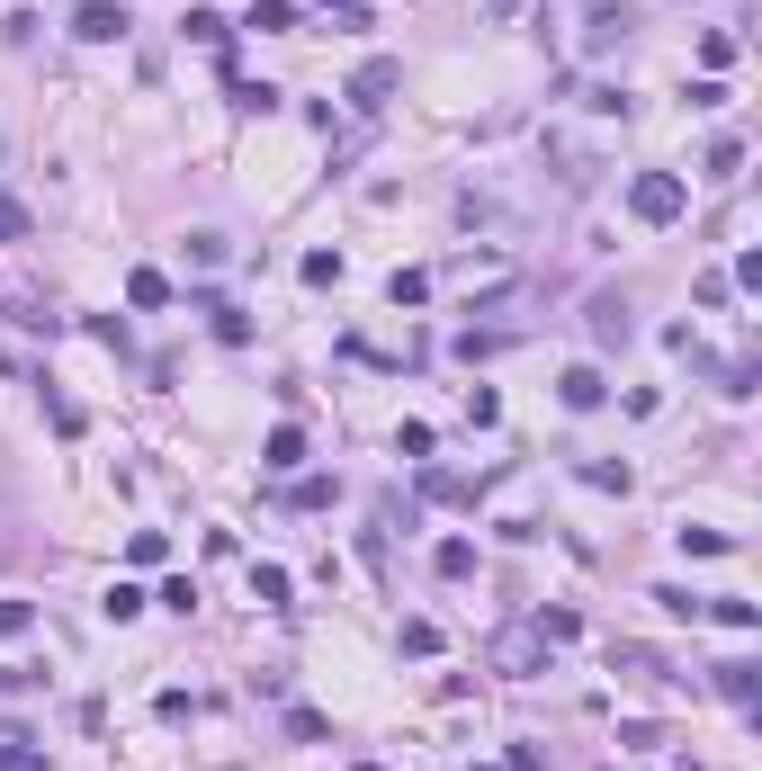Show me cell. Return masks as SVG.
<instances>
[{
	"instance_id": "cell-14",
	"label": "cell",
	"mask_w": 762,
	"mask_h": 771,
	"mask_svg": "<svg viewBox=\"0 0 762 771\" xmlns=\"http://www.w3.org/2000/svg\"><path fill=\"white\" fill-rule=\"evenodd\" d=\"M709 682H718V699H736V709H753V664H718Z\"/></svg>"
},
{
	"instance_id": "cell-30",
	"label": "cell",
	"mask_w": 762,
	"mask_h": 771,
	"mask_svg": "<svg viewBox=\"0 0 762 771\" xmlns=\"http://www.w3.org/2000/svg\"><path fill=\"white\" fill-rule=\"evenodd\" d=\"M288 736H297V745H323V736H332V727H323V718H314V709H288Z\"/></svg>"
},
{
	"instance_id": "cell-34",
	"label": "cell",
	"mask_w": 762,
	"mask_h": 771,
	"mask_svg": "<svg viewBox=\"0 0 762 771\" xmlns=\"http://www.w3.org/2000/svg\"><path fill=\"white\" fill-rule=\"evenodd\" d=\"M341 10H351V0H341Z\"/></svg>"
},
{
	"instance_id": "cell-27",
	"label": "cell",
	"mask_w": 762,
	"mask_h": 771,
	"mask_svg": "<svg viewBox=\"0 0 762 771\" xmlns=\"http://www.w3.org/2000/svg\"><path fill=\"white\" fill-rule=\"evenodd\" d=\"M466 422H503V395L494 386H466Z\"/></svg>"
},
{
	"instance_id": "cell-1",
	"label": "cell",
	"mask_w": 762,
	"mask_h": 771,
	"mask_svg": "<svg viewBox=\"0 0 762 771\" xmlns=\"http://www.w3.org/2000/svg\"><path fill=\"white\" fill-rule=\"evenodd\" d=\"M681 206H690L681 171H637V180H629V216H637V225H673Z\"/></svg>"
},
{
	"instance_id": "cell-18",
	"label": "cell",
	"mask_w": 762,
	"mask_h": 771,
	"mask_svg": "<svg viewBox=\"0 0 762 771\" xmlns=\"http://www.w3.org/2000/svg\"><path fill=\"white\" fill-rule=\"evenodd\" d=\"M583 484H592V494H629V467H610V458H583Z\"/></svg>"
},
{
	"instance_id": "cell-28",
	"label": "cell",
	"mask_w": 762,
	"mask_h": 771,
	"mask_svg": "<svg viewBox=\"0 0 762 771\" xmlns=\"http://www.w3.org/2000/svg\"><path fill=\"white\" fill-rule=\"evenodd\" d=\"M404 655H440V628L431 619H404Z\"/></svg>"
},
{
	"instance_id": "cell-31",
	"label": "cell",
	"mask_w": 762,
	"mask_h": 771,
	"mask_svg": "<svg viewBox=\"0 0 762 771\" xmlns=\"http://www.w3.org/2000/svg\"><path fill=\"white\" fill-rule=\"evenodd\" d=\"M28 628H36V610H28V601H0V638H28Z\"/></svg>"
},
{
	"instance_id": "cell-25",
	"label": "cell",
	"mask_w": 762,
	"mask_h": 771,
	"mask_svg": "<svg viewBox=\"0 0 762 771\" xmlns=\"http://www.w3.org/2000/svg\"><path fill=\"white\" fill-rule=\"evenodd\" d=\"M234 108H260V117H269V108H279V90H269V82H243V73H234Z\"/></svg>"
},
{
	"instance_id": "cell-9",
	"label": "cell",
	"mask_w": 762,
	"mask_h": 771,
	"mask_svg": "<svg viewBox=\"0 0 762 771\" xmlns=\"http://www.w3.org/2000/svg\"><path fill=\"white\" fill-rule=\"evenodd\" d=\"M422 494H431V503H475L484 484H466V475H449V467H422Z\"/></svg>"
},
{
	"instance_id": "cell-15",
	"label": "cell",
	"mask_w": 762,
	"mask_h": 771,
	"mask_svg": "<svg viewBox=\"0 0 762 771\" xmlns=\"http://www.w3.org/2000/svg\"><path fill=\"white\" fill-rule=\"evenodd\" d=\"M529 628H538V638H547V646H575V638H583V619H575V610H538Z\"/></svg>"
},
{
	"instance_id": "cell-7",
	"label": "cell",
	"mask_w": 762,
	"mask_h": 771,
	"mask_svg": "<svg viewBox=\"0 0 762 771\" xmlns=\"http://www.w3.org/2000/svg\"><path fill=\"white\" fill-rule=\"evenodd\" d=\"M700 619H718V628H736V638H753V628H762V610H753V601H736V592H718V601H709Z\"/></svg>"
},
{
	"instance_id": "cell-17",
	"label": "cell",
	"mask_w": 762,
	"mask_h": 771,
	"mask_svg": "<svg viewBox=\"0 0 762 771\" xmlns=\"http://www.w3.org/2000/svg\"><path fill=\"white\" fill-rule=\"evenodd\" d=\"M28 234H36V216H28L10 189H0V243H28Z\"/></svg>"
},
{
	"instance_id": "cell-3",
	"label": "cell",
	"mask_w": 762,
	"mask_h": 771,
	"mask_svg": "<svg viewBox=\"0 0 762 771\" xmlns=\"http://www.w3.org/2000/svg\"><path fill=\"white\" fill-rule=\"evenodd\" d=\"M135 19H126V0H82V10H73V36L82 45H117Z\"/></svg>"
},
{
	"instance_id": "cell-11",
	"label": "cell",
	"mask_w": 762,
	"mask_h": 771,
	"mask_svg": "<svg viewBox=\"0 0 762 771\" xmlns=\"http://www.w3.org/2000/svg\"><path fill=\"white\" fill-rule=\"evenodd\" d=\"M180 28H189L197 45H216V54H225V36H234V28H225V10H206V0H197V10H189Z\"/></svg>"
},
{
	"instance_id": "cell-24",
	"label": "cell",
	"mask_w": 762,
	"mask_h": 771,
	"mask_svg": "<svg viewBox=\"0 0 762 771\" xmlns=\"http://www.w3.org/2000/svg\"><path fill=\"white\" fill-rule=\"evenodd\" d=\"M655 601H664V610H673V619H700V610H709V592H681V583H664V592H655Z\"/></svg>"
},
{
	"instance_id": "cell-4",
	"label": "cell",
	"mask_w": 762,
	"mask_h": 771,
	"mask_svg": "<svg viewBox=\"0 0 762 771\" xmlns=\"http://www.w3.org/2000/svg\"><path fill=\"white\" fill-rule=\"evenodd\" d=\"M494 673H512V682H529V673H547V638H538V628H512V638L494 646Z\"/></svg>"
},
{
	"instance_id": "cell-32",
	"label": "cell",
	"mask_w": 762,
	"mask_h": 771,
	"mask_svg": "<svg viewBox=\"0 0 762 771\" xmlns=\"http://www.w3.org/2000/svg\"><path fill=\"white\" fill-rule=\"evenodd\" d=\"M503 771H547V753H538V745H512V762H503Z\"/></svg>"
},
{
	"instance_id": "cell-5",
	"label": "cell",
	"mask_w": 762,
	"mask_h": 771,
	"mask_svg": "<svg viewBox=\"0 0 762 771\" xmlns=\"http://www.w3.org/2000/svg\"><path fill=\"white\" fill-rule=\"evenodd\" d=\"M260 467H269V475H297V467H305V431H297V422H279V431L260 440Z\"/></svg>"
},
{
	"instance_id": "cell-20",
	"label": "cell",
	"mask_w": 762,
	"mask_h": 771,
	"mask_svg": "<svg viewBox=\"0 0 762 771\" xmlns=\"http://www.w3.org/2000/svg\"><path fill=\"white\" fill-rule=\"evenodd\" d=\"M744 171V144H736V135H718V144H709V180H736Z\"/></svg>"
},
{
	"instance_id": "cell-29",
	"label": "cell",
	"mask_w": 762,
	"mask_h": 771,
	"mask_svg": "<svg viewBox=\"0 0 762 771\" xmlns=\"http://www.w3.org/2000/svg\"><path fill=\"white\" fill-rule=\"evenodd\" d=\"M341 278V251H305V288H332Z\"/></svg>"
},
{
	"instance_id": "cell-21",
	"label": "cell",
	"mask_w": 762,
	"mask_h": 771,
	"mask_svg": "<svg viewBox=\"0 0 762 771\" xmlns=\"http://www.w3.org/2000/svg\"><path fill=\"white\" fill-rule=\"evenodd\" d=\"M386 297H395V306H422V297H431V278H422V269H395V278H386Z\"/></svg>"
},
{
	"instance_id": "cell-16",
	"label": "cell",
	"mask_w": 762,
	"mask_h": 771,
	"mask_svg": "<svg viewBox=\"0 0 762 771\" xmlns=\"http://www.w3.org/2000/svg\"><path fill=\"white\" fill-rule=\"evenodd\" d=\"M629 28H637V19H629V10H592V36H583V45H592V54H601V45H619V36H629Z\"/></svg>"
},
{
	"instance_id": "cell-12",
	"label": "cell",
	"mask_w": 762,
	"mask_h": 771,
	"mask_svg": "<svg viewBox=\"0 0 762 771\" xmlns=\"http://www.w3.org/2000/svg\"><path fill=\"white\" fill-rule=\"evenodd\" d=\"M251 601L260 610H288V566H251Z\"/></svg>"
},
{
	"instance_id": "cell-23",
	"label": "cell",
	"mask_w": 762,
	"mask_h": 771,
	"mask_svg": "<svg viewBox=\"0 0 762 771\" xmlns=\"http://www.w3.org/2000/svg\"><path fill=\"white\" fill-rule=\"evenodd\" d=\"M727 547H736L727 529H681V556H727Z\"/></svg>"
},
{
	"instance_id": "cell-33",
	"label": "cell",
	"mask_w": 762,
	"mask_h": 771,
	"mask_svg": "<svg viewBox=\"0 0 762 771\" xmlns=\"http://www.w3.org/2000/svg\"><path fill=\"white\" fill-rule=\"evenodd\" d=\"M351 771H386V762H351Z\"/></svg>"
},
{
	"instance_id": "cell-10",
	"label": "cell",
	"mask_w": 762,
	"mask_h": 771,
	"mask_svg": "<svg viewBox=\"0 0 762 771\" xmlns=\"http://www.w3.org/2000/svg\"><path fill=\"white\" fill-rule=\"evenodd\" d=\"M243 28H260V36H297V10H288V0H251Z\"/></svg>"
},
{
	"instance_id": "cell-8",
	"label": "cell",
	"mask_w": 762,
	"mask_h": 771,
	"mask_svg": "<svg viewBox=\"0 0 762 771\" xmlns=\"http://www.w3.org/2000/svg\"><path fill=\"white\" fill-rule=\"evenodd\" d=\"M126 306L162 314V306H171V278H162V269H135V278H126Z\"/></svg>"
},
{
	"instance_id": "cell-6",
	"label": "cell",
	"mask_w": 762,
	"mask_h": 771,
	"mask_svg": "<svg viewBox=\"0 0 762 771\" xmlns=\"http://www.w3.org/2000/svg\"><path fill=\"white\" fill-rule=\"evenodd\" d=\"M557 395H566V413H601V395H610V386H601V368H566V377H557Z\"/></svg>"
},
{
	"instance_id": "cell-26",
	"label": "cell",
	"mask_w": 762,
	"mask_h": 771,
	"mask_svg": "<svg viewBox=\"0 0 762 771\" xmlns=\"http://www.w3.org/2000/svg\"><path fill=\"white\" fill-rule=\"evenodd\" d=\"M99 610H108V619H117V628H126V619H135V610H144V592H135V583H108V601H99Z\"/></svg>"
},
{
	"instance_id": "cell-2",
	"label": "cell",
	"mask_w": 762,
	"mask_h": 771,
	"mask_svg": "<svg viewBox=\"0 0 762 771\" xmlns=\"http://www.w3.org/2000/svg\"><path fill=\"white\" fill-rule=\"evenodd\" d=\"M395 90H404V63H395V54H377V63H359V73H351V108H359V117H377Z\"/></svg>"
},
{
	"instance_id": "cell-19",
	"label": "cell",
	"mask_w": 762,
	"mask_h": 771,
	"mask_svg": "<svg viewBox=\"0 0 762 771\" xmlns=\"http://www.w3.org/2000/svg\"><path fill=\"white\" fill-rule=\"evenodd\" d=\"M431 566L458 583V575H475V547H466V538H440V556H431Z\"/></svg>"
},
{
	"instance_id": "cell-13",
	"label": "cell",
	"mask_w": 762,
	"mask_h": 771,
	"mask_svg": "<svg viewBox=\"0 0 762 771\" xmlns=\"http://www.w3.org/2000/svg\"><path fill=\"white\" fill-rule=\"evenodd\" d=\"M592 341H629V306L619 297H592Z\"/></svg>"
},
{
	"instance_id": "cell-22",
	"label": "cell",
	"mask_w": 762,
	"mask_h": 771,
	"mask_svg": "<svg viewBox=\"0 0 762 771\" xmlns=\"http://www.w3.org/2000/svg\"><path fill=\"white\" fill-rule=\"evenodd\" d=\"M206 314H216V341H225V350L251 341V314H234V306H206Z\"/></svg>"
}]
</instances>
